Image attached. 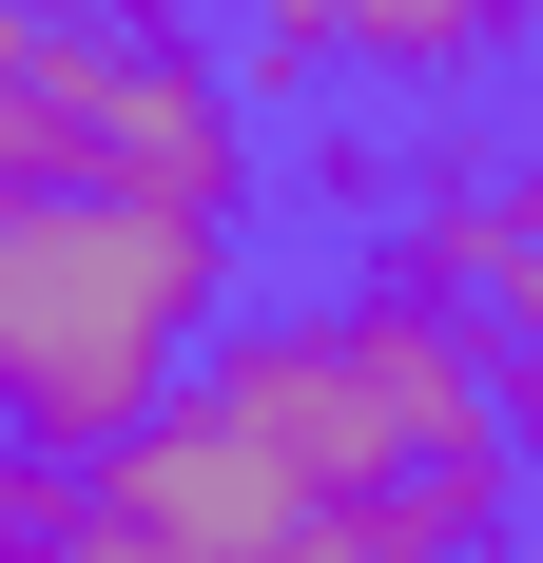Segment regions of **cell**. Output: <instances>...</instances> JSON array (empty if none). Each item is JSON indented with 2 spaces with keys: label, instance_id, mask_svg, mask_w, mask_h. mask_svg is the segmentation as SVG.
<instances>
[{
  "label": "cell",
  "instance_id": "obj_6",
  "mask_svg": "<svg viewBox=\"0 0 543 563\" xmlns=\"http://www.w3.org/2000/svg\"><path fill=\"white\" fill-rule=\"evenodd\" d=\"M175 20H214V78L233 98H330V0H175Z\"/></svg>",
  "mask_w": 543,
  "mask_h": 563
},
{
  "label": "cell",
  "instance_id": "obj_7",
  "mask_svg": "<svg viewBox=\"0 0 543 563\" xmlns=\"http://www.w3.org/2000/svg\"><path fill=\"white\" fill-rule=\"evenodd\" d=\"M466 331L505 350V369H543V156H505V253H486V311Z\"/></svg>",
  "mask_w": 543,
  "mask_h": 563
},
{
  "label": "cell",
  "instance_id": "obj_9",
  "mask_svg": "<svg viewBox=\"0 0 543 563\" xmlns=\"http://www.w3.org/2000/svg\"><path fill=\"white\" fill-rule=\"evenodd\" d=\"M524 563H543V525H524Z\"/></svg>",
  "mask_w": 543,
  "mask_h": 563
},
{
  "label": "cell",
  "instance_id": "obj_10",
  "mask_svg": "<svg viewBox=\"0 0 543 563\" xmlns=\"http://www.w3.org/2000/svg\"><path fill=\"white\" fill-rule=\"evenodd\" d=\"M524 156H543V136H524Z\"/></svg>",
  "mask_w": 543,
  "mask_h": 563
},
{
  "label": "cell",
  "instance_id": "obj_5",
  "mask_svg": "<svg viewBox=\"0 0 543 563\" xmlns=\"http://www.w3.org/2000/svg\"><path fill=\"white\" fill-rule=\"evenodd\" d=\"M543 0H330V78H388V98H486V78H524Z\"/></svg>",
  "mask_w": 543,
  "mask_h": 563
},
{
  "label": "cell",
  "instance_id": "obj_1",
  "mask_svg": "<svg viewBox=\"0 0 543 563\" xmlns=\"http://www.w3.org/2000/svg\"><path fill=\"white\" fill-rule=\"evenodd\" d=\"M195 408L291 486L311 544H369V563H486L543 525V486L505 466L486 428V331L428 311L388 273H330V291H253L214 350H195Z\"/></svg>",
  "mask_w": 543,
  "mask_h": 563
},
{
  "label": "cell",
  "instance_id": "obj_3",
  "mask_svg": "<svg viewBox=\"0 0 543 563\" xmlns=\"http://www.w3.org/2000/svg\"><path fill=\"white\" fill-rule=\"evenodd\" d=\"M253 98L214 78V40H58V195H117V214H195L253 233Z\"/></svg>",
  "mask_w": 543,
  "mask_h": 563
},
{
  "label": "cell",
  "instance_id": "obj_8",
  "mask_svg": "<svg viewBox=\"0 0 543 563\" xmlns=\"http://www.w3.org/2000/svg\"><path fill=\"white\" fill-rule=\"evenodd\" d=\"M40 40H175V0H20Z\"/></svg>",
  "mask_w": 543,
  "mask_h": 563
},
{
  "label": "cell",
  "instance_id": "obj_4",
  "mask_svg": "<svg viewBox=\"0 0 543 563\" xmlns=\"http://www.w3.org/2000/svg\"><path fill=\"white\" fill-rule=\"evenodd\" d=\"M78 486H98V525H117V544H175V563H291V544H311V525H291V486H272V466L233 448L195 389H175L136 448H98Z\"/></svg>",
  "mask_w": 543,
  "mask_h": 563
},
{
  "label": "cell",
  "instance_id": "obj_2",
  "mask_svg": "<svg viewBox=\"0 0 543 563\" xmlns=\"http://www.w3.org/2000/svg\"><path fill=\"white\" fill-rule=\"evenodd\" d=\"M233 311H253V233L117 214V195H0V448L40 466L136 448Z\"/></svg>",
  "mask_w": 543,
  "mask_h": 563
}]
</instances>
